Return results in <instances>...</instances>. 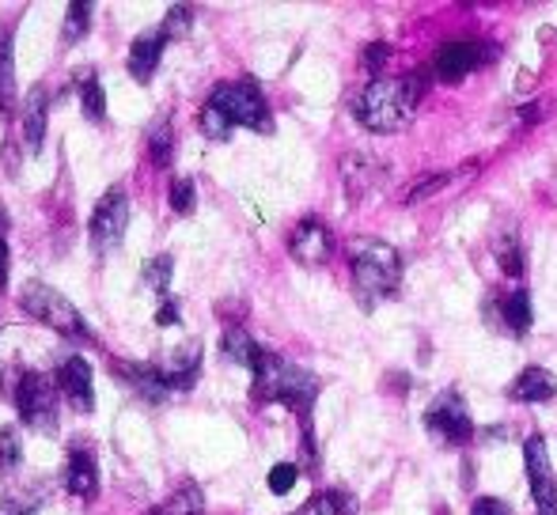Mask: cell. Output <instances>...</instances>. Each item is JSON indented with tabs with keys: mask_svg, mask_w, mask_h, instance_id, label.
Returning a JSON list of instances; mask_svg holds the SVG:
<instances>
[{
	"mask_svg": "<svg viewBox=\"0 0 557 515\" xmlns=\"http://www.w3.org/2000/svg\"><path fill=\"white\" fill-rule=\"evenodd\" d=\"M76 96H81L84 118H91V122L107 118V91H103V84H99L96 68H84V73H76Z\"/></svg>",
	"mask_w": 557,
	"mask_h": 515,
	"instance_id": "obj_21",
	"label": "cell"
},
{
	"mask_svg": "<svg viewBox=\"0 0 557 515\" xmlns=\"http://www.w3.org/2000/svg\"><path fill=\"white\" fill-rule=\"evenodd\" d=\"M523 470L531 481V497H535L539 515H557V481H554V466L546 455V440L543 436H528L523 440Z\"/></svg>",
	"mask_w": 557,
	"mask_h": 515,
	"instance_id": "obj_10",
	"label": "cell"
},
{
	"mask_svg": "<svg viewBox=\"0 0 557 515\" xmlns=\"http://www.w3.org/2000/svg\"><path fill=\"white\" fill-rule=\"evenodd\" d=\"M125 228H129V198H125L122 186L107 190L99 198L96 213H91V224H88V239H91V251L99 258L114 254L125 239Z\"/></svg>",
	"mask_w": 557,
	"mask_h": 515,
	"instance_id": "obj_8",
	"label": "cell"
},
{
	"mask_svg": "<svg viewBox=\"0 0 557 515\" xmlns=\"http://www.w3.org/2000/svg\"><path fill=\"white\" fill-rule=\"evenodd\" d=\"M194 201H198V190H194L190 178H175V183H171V190H168V205H171V213L190 216V213H194Z\"/></svg>",
	"mask_w": 557,
	"mask_h": 515,
	"instance_id": "obj_35",
	"label": "cell"
},
{
	"mask_svg": "<svg viewBox=\"0 0 557 515\" xmlns=\"http://www.w3.org/2000/svg\"><path fill=\"white\" fill-rule=\"evenodd\" d=\"M15 410L35 432H58V394L42 372H20L15 379Z\"/></svg>",
	"mask_w": 557,
	"mask_h": 515,
	"instance_id": "obj_6",
	"label": "cell"
},
{
	"mask_svg": "<svg viewBox=\"0 0 557 515\" xmlns=\"http://www.w3.org/2000/svg\"><path fill=\"white\" fill-rule=\"evenodd\" d=\"M91 364L84 356H65L58 364V390L69 398V405L81 413L96 410V384H91Z\"/></svg>",
	"mask_w": 557,
	"mask_h": 515,
	"instance_id": "obj_12",
	"label": "cell"
},
{
	"mask_svg": "<svg viewBox=\"0 0 557 515\" xmlns=\"http://www.w3.org/2000/svg\"><path fill=\"white\" fill-rule=\"evenodd\" d=\"M152 515H206V493L198 486H183L163 504H156Z\"/></svg>",
	"mask_w": 557,
	"mask_h": 515,
	"instance_id": "obj_27",
	"label": "cell"
},
{
	"mask_svg": "<svg viewBox=\"0 0 557 515\" xmlns=\"http://www.w3.org/2000/svg\"><path fill=\"white\" fill-rule=\"evenodd\" d=\"M111 368L117 372V376L125 379L137 394H145L148 402H163V398L171 394V387H168V379H163V372L156 368V364H111Z\"/></svg>",
	"mask_w": 557,
	"mask_h": 515,
	"instance_id": "obj_17",
	"label": "cell"
},
{
	"mask_svg": "<svg viewBox=\"0 0 557 515\" xmlns=\"http://www.w3.org/2000/svg\"><path fill=\"white\" fill-rule=\"evenodd\" d=\"M209 103L224 114L227 122L243 129H255V133H273V114H270V103H265L262 88H258L250 76L243 80H227V84H216Z\"/></svg>",
	"mask_w": 557,
	"mask_h": 515,
	"instance_id": "obj_4",
	"label": "cell"
},
{
	"mask_svg": "<svg viewBox=\"0 0 557 515\" xmlns=\"http://www.w3.org/2000/svg\"><path fill=\"white\" fill-rule=\"evenodd\" d=\"M500 318H505V326L516 334V338H523V334L531 330V323H535V311H531L528 288H516V292H508L505 300H500Z\"/></svg>",
	"mask_w": 557,
	"mask_h": 515,
	"instance_id": "obj_23",
	"label": "cell"
},
{
	"mask_svg": "<svg viewBox=\"0 0 557 515\" xmlns=\"http://www.w3.org/2000/svg\"><path fill=\"white\" fill-rule=\"evenodd\" d=\"M288 254L300 265H323L334 254V231L326 228L319 216H304L293 231H288Z\"/></svg>",
	"mask_w": 557,
	"mask_h": 515,
	"instance_id": "obj_11",
	"label": "cell"
},
{
	"mask_svg": "<svg viewBox=\"0 0 557 515\" xmlns=\"http://www.w3.org/2000/svg\"><path fill=\"white\" fill-rule=\"evenodd\" d=\"M23 463V443H20V428L4 425L0 428V474H15Z\"/></svg>",
	"mask_w": 557,
	"mask_h": 515,
	"instance_id": "obj_31",
	"label": "cell"
},
{
	"mask_svg": "<svg viewBox=\"0 0 557 515\" xmlns=\"http://www.w3.org/2000/svg\"><path fill=\"white\" fill-rule=\"evenodd\" d=\"M490 61H497V46L482 42V38H451L436 50L433 58V76L441 84H462L470 73L485 68Z\"/></svg>",
	"mask_w": 557,
	"mask_h": 515,
	"instance_id": "obj_7",
	"label": "cell"
},
{
	"mask_svg": "<svg viewBox=\"0 0 557 515\" xmlns=\"http://www.w3.org/2000/svg\"><path fill=\"white\" fill-rule=\"evenodd\" d=\"M178 318H183V307H178L175 300H160V311H156V326H178Z\"/></svg>",
	"mask_w": 557,
	"mask_h": 515,
	"instance_id": "obj_39",
	"label": "cell"
},
{
	"mask_svg": "<svg viewBox=\"0 0 557 515\" xmlns=\"http://www.w3.org/2000/svg\"><path fill=\"white\" fill-rule=\"evenodd\" d=\"M296 515H357V497L345 489H326V493L311 497Z\"/></svg>",
	"mask_w": 557,
	"mask_h": 515,
	"instance_id": "obj_26",
	"label": "cell"
},
{
	"mask_svg": "<svg viewBox=\"0 0 557 515\" xmlns=\"http://www.w3.org/2000/svg\"><path fill=\"white\" fill-rule=\"evenodd\" d=\"M425 428L436 436H444L447 443L462 448V443L474 440V417H470L467 402H462L459 390H444L433 405L425 410Z\"/></svg>",
	"mask_w": 557,
	"mask_h": 515,
	"instance_id": "obj_9",
	"label": "cell"
},
{
	"mask_svg": "<svg viewBox=\"0 0 557 515\" xmlns=\"http://www.w3.org/2000/svg\"><path fill=\"white\" fill-rule=\"evenodd\" d=\"M91 12H96V8H91L88 0H73V4H69V12H65L61 38H65V42H81V38L88 35V27H91Z\"/></svg>",
	"mask_w": 557,
	"mask_h": 515,
	"instance_id": "obj_29",
	"label": "cell"
},
{
	"mask_svg": "<svg viewBox=\"0 0 557 515\" xmlns=\"http://www.w3.org/2000/svg\"><path fill=\"white\" fill-rule=\"evenodd\" d=\"M8 280V236H4V213H0V288Z\"/></svg>",
	"mask_w": 557,
	"mask_h": 515,
	"instance_id": "obj_40",
	"label": "cell"
},
{
	"mask_svg": "<svg viewBox=\"0 0 557 515\" xmlns=\"http://www.w3.org/2000/svg\"><path fill=\"white\" fill-rule=\"evenodd\" d=\"M296 481H300V466H296V463H277L270 470V478H265V486H270L273 497H288L296 489Z\"/></svg>",
	"mask_w": 557,
	"mask_h": 515,
	"instance_id": "obj_36",
	"label": "cell"
},
{
	"mask_svg": "<svg viewBox=\"0 0 557 515\" xmlns=\"http://www.w3.org/2000/svg\"><path fill=\"white\" fill-rule=\"evenodd\" d=\"M145 140H148V155H152L156 167H171V160H175V122H171V114L156 118Z\"/></svg>",
	"mask_w": 557,
	"mask_h": 515,
	"instance_id": "obj_25",
	"label": "cell"
},
{
	"mask_svg": "<svg viewBox=\"0 0 557 515\" xmlns=\"http://www.w3.org/2000/svg\"><path fill=\"white\" fill-rule=\"evenodd\" d=\"M250 376H255V384H250V398H255V402H281V405H288V410L300 417L304 448H308V455H315L311 405H315V398H319V376H311L308 368L285 361V356L270 353V349H262V353H258Z\"/></svg>",
	"mask_w": 557,
	"mask_h": 515,
	"instance_id": "obj_1",
	"label": "cell"
},
{
	"mask_svg": "<svg viewBox=\"0 0 557 515\" xmlns=\"http://www.w3.org/2000/svg\"><path fill=\"white\" fill-rule=\"evenodd\" d=\"M421 99H425V80H421V73L380 76V80H368V88L360 91L357 118H360V126L372 133H398L403 126H410Z\"/></svg>",
	"mask_w": 557,
	"mask_h": 515,
	"instance_id": "obj_2",
	"label": "cell"
},
{
	"mask_svg": "<svg viewBox=\"0 0 557 515\" xmlns=\"http://www.w3.org/2000/svg\"><path fill=\"white\" fill-rule=\"evenodd\" d=\"M455 171H436V175H421L418 183L410 186V190H406V201L403 205H421V201L425 198H433V193H441L447 183H455Z\"/></svg>",
	"mask_w": 557,
	"mask_h": 515,
	"instance_id": "obj_30",
	"label": "cell"
},
{
	"mask_svg": "<svg viewBox=\"0 0 557 515\" xmlns=\"http://www.w3.org/2000/svg\"><path fill=\"white\" fill-rule=\"evenodd\" d=\"M171 273H175V258L160 254V258H152V262H145V269H140V280H145L152 292H160V300H168Z\"/></svg>",
	"mask_w": 557,
	"mask_h": 515,
	"instance_id": "obj_28",
	"label": "cell"
},
{
	"mask_svg": "<svg viewBox=\"0 0 557 515\" xmlns=\"http://www.w3.org/2000/svg\"><path fill=\"white\" fill-rule=\"evenodd\" d=\"M470 515H512L505 501H497V497H478L474 504H470Z\"/></svg>",
	"mask_w": 557,
	"mask_h": 515,
	"instance_id": "obj_38",
	"label": "cell"
},
{
	"mask_svg": "<svg viewBox=\"0 0 557 515\" xmlns=\"http://www.w3.org/2000/svg\"><path fill=\"white\" fill-rule=\"evenodd\" d=\"M163 46H168V38H163V30H145V35L133 38L129 46V76L140 84L152 80V73L160 68V58H163Z\"/></svg>",
	"mask_w": 557,
	"mask_h": 515,
	"instance_id": "obj_15",
	"label": "cell"
},
{
	"mask_svg": "<svg viewBox=\"0 0 557 515\" xmlns=\"http://www.w3.org/2000/svg\"><path fill=\"white\" fill-rule=\"evenodd\" d=\"M15 38H12V27L0 23V114H12L15 111Z\"/></svg>",
	"mask_w": 557,
	"mask_h": 515,
	"instance_id": "obj_19",
	"label": "cell"
},
{
	"mask_svg": "<svg viewBox=\"0 0 557 515\" xmlns=\"http://www.w3.org/2000/svg\"><path fill=\"white\" fill-rule=\"evenodd\" d=\"M383 175H387L383 160H375V155H368V152H352L342 160V183L352 201H364L368 193L383 183Z\"/></svg>",
	"mask_w": 557,
	"mask_h": 515,
	"instance_id": "obj_13",
	"label": "cell"
},
{
	"mask_svg": "<svg viewBox=\"0 0 557 515\" xmlns=\"http://www.w3.org/2000/svg\"><path fill=\"white\" fill-rule=\"evenodd\" d=\"M20 303L30 318L46 323L50 330L65 334V338H73V341H91V330H88V323H84V315L58 292V288L42 285V280H27L20 292Z\"/></svg>",
	"mask_w": 557,
	"mask_h": 515,
	"instance_id": "obj_5",
	"label": "cell"
},
{
	"mask_svg": "<svg viewBox=\"0 0 557 515\" xmlns=\"http://www.w3.org/2000/svg\"><path fill=\"white\" fill-rule=\"evenodd\" d=\"M46 88H35L27 99H23V140H27V152L38 155L42 152V140H46Z\"/></svg>",
	"mask_w": 557,
	"mask_h": 515,
	"instance_id": "obj_18",
	"label": "cell"
},
{
	"mask_svg": "<svg viewBox=\"0 0 557 515\" xmlns=\"http://www.w3.org/2000/svg\"><path fill=\"white\" fill-rule=\"evenodd\" d=\"M557 394V376L546 368H523L520 376L512 379V387H508V398L512 402H523V405H539V402H550Z\"/></svg>",
	"mask_w": 557,
	"mask_h": 515,
	"instance_id": "obj_16",
	"label": "cell"
},
{
	"mask_svg": "<svg viewBox=\"0 0 557 515\" xmlns=\"http://www.w3.org/2000/svg\"><path fill=\"white\" fill-rule=\"evenodd\" d=\"M163 379H168V387L171 390H190L194 387V379H198V372H201V353H198V346H186V349H178L175 356H171L168 364H163Z\"/></svg>",
	"mask_w": 557,
	"mask_h": 515,
	"instance_id": "obj_20",
	"label": "cell"
},
{
	"mask_svg": "<svg viewBox=\"0 0 557 515\" xmlns=\"http://www.w3.org/2000/svg\"><path fill=\"white\" fill-rule=\"evenodd\" d=\"M190 27H194V8L190 4H171L168 8V15H163V38H186L190 35Z\"/></svg>",
	"mask_w": 557,
	"mask_h": 515,
	"instance_id": "obj_32",
	"label": "cell"
},
{
	"mask_svg": "<svg viewBox=\"0 0 557 515\" xmlns=\"http://www.w3.org/2000/svg\"><path fill=\"white\" fill-rule=\"evenodd\" d=\"M46 493L42 489H30V493H8L4 501H0V515H35L42 508Z\"/></svg>",
	"mask_w": 557,
	"mask_h": 515,
	"instance_id": "obj_33",
	"label": "cell"
},
{
	"mask_svg": "<svg viewBox=\"0 0 557 515\" xmlns=\"http://www.w3.org/2000/svg\"><path fill=\"white\" fill-rule=\"evenodd\" d=\"M403 285V254L383 239H364L352 247V292L360 307L375 311L383 300L398 292Z\"/></svg>",
	"mask_w": 557,
	"mask_h": 515,
	"instance_id": "obj_3",
	"label": "cell"
},
{
	"mask_svg": "<svg viewBox=\"0 0 557 515\" xmlns=\"http://www.w3.org/2000/svg\"><path fill=\"white\" fill-rule=\"evenodd\" d=\"M493 254L500 262V273H508V277H523L528 273V251H523V239L516 231H500L493 239Z\"/></svg>",
	"mask_w": 557,
	"mask_h": 515,
	"instance_id": "obj_24",
	"label": "cell"
},
{
	"mask_svg": "<svg viewBox=\"0 0 557 515\" xmlns=\"http://www.w3.org/2000/svg\"><path fill=\"white\" fill-rule=\"evenodd\" d=\"M198 126H201V133H206L209 140H227V137H232V122H227L224 114L216 111L213 103H206V106H201V114H198Z\"/></svg>",
	"mask_w": 557,
	"mask_h": 515,
	"instance_id": "obj_37",
	"label": "cell"
},
{
	"mask_svg": "<svg viewBox=\"0 0 557 515\" xmlns=\"http://www.w3.org/2000/svg\"><path fill=\"white\" fill-rule=\"evenodd\" d=\"M221 353H224V361L239 364V368H255V361H258V353H262V346H258V341L250 338V334L243 330V326H227L224 338H221Z\"/></svg>",
	"mask_w": 557,
	"mask_h": 515,
	"instance_id": "obj_22",
	"label": "cell"
},
{
	"mask_svg": "<svg viewBox=\"0 0 557 515\" xmlns=\"http://www.w3.org/2000/svg\"><path fill=\"white\" fill-rule=\"evenodd\" d=\"M65 489L81 501H96L99 497V466L96 455L84 448L69 451V463H65Z\"/></svg>",
	"mask_w": 557,
	"mask_h": 515,
	"instance_id": "obj_14",
	"label": "cell"
},
{
	"mask_svg": "<svg viewBox=\"0 0 557 515\" xmlns=\"http://www.w3.org/2000/svg\"><path fill=\"white\" fill-rule=\"evenodd\" d=\"M395 58V50H391V42H368L364 53H360V68H364L372 80H380L383 68H387V61Z\"/></svg>",
	"mask_w": 557,
	"mask_h": 515,
	"instance_id": "obj_34",
	"label": "cell"
}]
</instances>
